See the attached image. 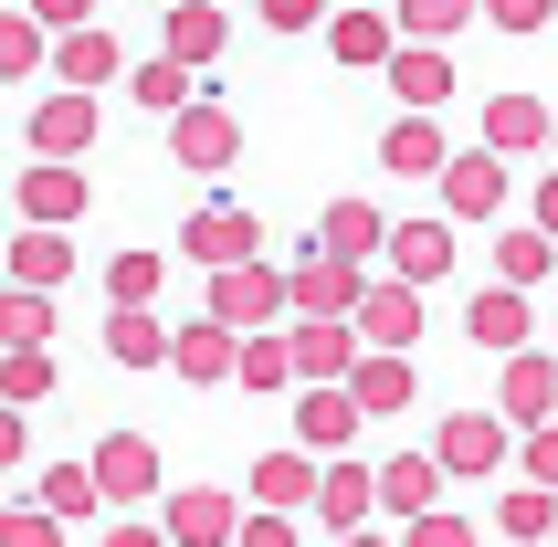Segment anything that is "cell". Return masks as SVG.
I'll return each instance as SVG.
<instances>
[{
    "label": "cell",
    "instance_id": "cell-50",
    "mask_svg": "<svg viewBox=\"0 0 558 547\" xmlns=\"http://www.w3.org/2000/svg\"><path fill=\"white\" fill-rule=\"evenodd\" d=\"M338 547H401V537H390V526H348Z\"/></svg>",
    "mask_w": 558,
    "mask_h": 547
},
{
    "label": "cell",
    "instance_id": "cell-32",
    "mask_svg": "<svg viewBox=\"0 0 558 547\" xmlns=\"http://www.w3.org/2000/svg\"><path fill=\"white\" fill-rule=\"evenodd\" d=\"M106 358H117V368H169V327H158V305H106Z\"/></svg>",
    "mask_w": 558,
    "mask_h": 547
},
{
    "label": "cell",
    "instance_id": "cell-51",
    "mask_svg": "<svg viewBox=\"0 0 558 547\" xmlns=\"http://www.w3.org/2000/svg\"><path fill=\"white\" fill-rule=\"evenodd\" d=\"M548 158H558V137H548Z\"/></svg>",
    "mask_w": 558,
    "mask_h": 547
},
{
    "label": "cell",
    "instance_id": "cell-45",
    "mask_svg": "<svg viewBox=\"0 0 558 547\" xmlns=\"http://www.w3.org/2000/svg\"><path fill=\"white\" fill-rule=\"evenodd\" d=\"M558 0H485V32H548Z\"/></svg>",
    "mask_w": 558,
    "mask_h": 547
},
{
    "label": "cell",
    "instance_id": "cell-18",
    "mask_svg": "<svg viewBox=\"0 0 558 547\" xmlns=\"http://www.w3.org/2000/svg\"><path fill=\"white\" fill-rule=\"evenodd\" d=\"M359 295H369V264H348L327 243L295 253V316H359Z\"/></svg>",
    "mask_w": 558,
    "mask_h": 547
},
{
    "label": "cell",
    "instance_id": "cell-49",
    "mask_svg": "<svg viewBox=\"0 0 558 547\" xmlns=\"http://www.w3.org/2000/svg\"><path fill=\"white\" fill-rule=\"evenodd\" d=\"M527 221H548V232H558V158L537 169V190H527Z\"/></svg>",
    "mask_w": 558,
    "mask_h": 547
},
{
    "label": "cell",
    "instance_id": "cell-20",
    "mask_svg": "<svg viewBox=\"0 0 558 547\" xmlns=\"http://www.w3.org/2000/svg\"><path fill=\"white\" fill-rule=\"evenodd\" d=\"M422 316H433V305H422L411 274H369V295H359V337H369V348H422Z\"/></svg>",
    "mask_w": 558,
    "mask_h": 547
},
{
    "label": "cell",
    "instance_id": "cell-15",
    "mask_svg": "<svg viewBox=\"0 0 558 547\" xmlns=\"http://www.w3.org/2000/svg\"><path fill=\"white\" fill-rule=\"evenodd\" d=\"M243 368V327H221L211 305L190 316V327H169V379H190V390H221Z\"/></svg>",
    "mask_w": 558,
    "mask_h": 547
},
{
    "label": "cell",
    "instance_id": "cell-8",
    "mask_svg": "<svg viewBox=\"0 0 558 547\" xmlns=\"http://www.w3.org/2000/svg\"><path fill=\"white\" fill-rule=\"evenodd\" d=\"M95 137H106V106H95L85 85H53V95L22 117V148H32V158H85Z\"/></svg>",
    "mask_w": 558,
    "mask_h": 547
},
{
    "label": "cell",
    "instance_id": "cell-21",
    "mask_svg": "<svg viewBox=\"0 0 558 547\" xmlns=\"http://www.w3.org/2000/svg\"><path fill=\"white\" fill-rule=\"evenodd\" d=\"M126 32H106V22H85V32H53V85H85V95H106L126 74Z\"/></svg>",
    "mask_w": 558,
    "mask_h": 547
},
{
    "label": "cell",
    "instance_id": "cell-5",
    "mask_svg": "<svg viewBox=\"0 0 558 547\" xmlns=\"http://www.w3.org/2000/svg\"><path fill=\"white\" fill-rule=\"evenodd\" d=\"M316 42H327V63H348V74H379V63L401 53V11H390V0H338Z\"/></svg>",
    "mask_w": 558,
    "mask_h": 547
},
{
    "label": "cell",
    "instance_id": "cell-7",
    "mask_svg": "<svg viewBox=\"0 0 558 547\" xmlns=\"http://www.w3.org/2000/svg\"><path fill=\"white\" fill-rule=\"evenodd\" d=\"M474 137H485L496 158H548L558 106H548V95H527V85H506V95H485V106H474Z\"/></svg>",
    "mask_w": 558,
    "mask_h": 547
},
{
    "label": "cell",
    "instance_id": "cell-37",
    "mask_svg": "<svg viewBox=\"0 0 558 547\" xmlns=\"http://www.w3.org/2000/svg\"><path fill=\"white\" fill-rule=\"evenodd\" d=\"M390 11H401V42H453L485 22V0H390Z\"/></svg>",
    "mask_w": 558,
    "mask_h": 547
},
{
    "label": "cell",
    "instance_id": "cell-46",
    "mask_svg": "<svg viewBox=\"0 0 558 547\" xmlns=\"http://www.w3.org/2000/svg\"><path fill=\"white\" fill-rule=\"evenodd\" d=\"M517 463H527L537 485H558V422H537V431H517Z\"/></svg>",
    "mask_w": 558,
    "mask_h": 547
},
{
    "label": "cell",
    "instance_id": "cell-22",
    "mask_svg": "<svg viewBox=\"0 0 558 547\" xmlns=\"http://www.w3.org/2000/svg\"><path fill=\"white\" fill-rule=\"evenodd\" d=\"M442 158H453V137H442V117H422V106H401V117L379 126V169H390V180H442Z\"/></svg>",
    "mask_w": 558,
    "mask_h": 547
},
{
    "label": "cell",
    "instance_id": "cell-25",
    "mask_svg": "<svg viewBox=\"0 0 558 547\" xmlns=\"http://www.w3.org/2000/svg\"><path fill=\"white\" fill-rule=\"evenodd\" d=\"M32 495H43V506H53L63 526H95V516H117V506H106V474H95V453H53L43 474H32Z\"/></svg>",
    "mask_w": 558,
    "mask_h": 547
},
{
    "label": "cell",
    "instance_id": "cell-35",
    "mask_svg": "<svg viewBox=\"0 0 558 547\" xmlns=\"http://www.w3.org/2000/svg\"><path fill=\"white\" fill-rule=\"evenodd\" d=\"M496 274H506V284H548V274H558V232H548V221H506V232H496Z\"/></svg>",
    "mask_w": 558,
    "mask_h": 547
},
{
    "label": "cell",
    "instance_id": "cell-24",
    "mask_svg": "<svg viewBox=\"0 0 558 547\" xmlns=\"http://www.w3.org/2000/svg\"><path fill=\"white\" fill-rule=\"evenodd\" d=\"M0 274H11V284L63 295V284H74V232H63V221H22V232H11V253H0Z\"/></svg>",
    "mask_w": 558,
    "mask_h": 547
},
{
    "label": "cell",
    "instance_id": "cell-17",
    "mask_svg": "<svg viewBox=\"0 0 558 547\" xmlns=\"http://www.w3.org/2000/svg\"><path fill=\"white\" fill-rule=\"evenodd\" d=\"M359 431H369V411H359L348 379H295V442L306 453H348Z\"/></svg>",
    "mask_w": 558,
    "mask_h": 547
},
{
    "label": "cell",
    "instance_id": "cell-9",
    "mask_svg": "<svg viewBox=\"0 0 558 547\" xmlns=\"http://www.w3.org/2000/svg\"><path fill=\"white\" fill-rule=\"evenodd\" d=\"M537 337V284H474L464 295V348H485V358H506V348H527Z\"/></svg>",
    "mask_w": 558,
    "mask_h": 547
},
{
    "label": "cell",
    "instance_id": "cell-43",
    "mask_svg": "<svg viewBox=\"0 0 558 547\" xmlns=\"http://www.w3.org/2000/svg\"><path fill=\"white\" fill-rule=\"evenodd\" d=\"M401 547H474V516H453V506H433V516H411Z\"/></svg>",
    "mask_w": 558,
    "mask_h": 547
},
{
    "label": "cell",
    "instance_id": "cell-27",
    "mask_svg": "<svg viewBox=\"0 0 558 547\" xmlns=\"http://www.w3.org/2000/svg\"><path fill=\"white\" fill-rule=\"evenodd\" d=\"M442 485H453V474H442V453H390V463H379V516H390V526L433 516Z\"/></svg>",
    "mask_w": 558,
    "mask_h": 547
},
{
    "label": "cell",
    "instance_id": "cell-29",
    "mask_svg": "<svg viewBox=\"0 0 558 547\" xmlns=\"http://www.w3.org/2000/svg\"><path fill=\"white\" fill-rule=\"evenodd\" d=\"M126 95H137L148 117H180V106H201V63H180L169 42H158V53L126 63Z\"/></svg>",
    "mask_w": 558,
    "mask_h": 547
},
{
    "label": "cell",
    "instance_id": "cell-12",
    "mask_svg": "<svg viewBox=\"0 0 558 547\" xmlns=\"http://www.w3.org/2000/svg\"><path fill=\"white\" fill-rule=\"evenodd\" d=\"M316 537H348V526H379V463L359 453H327V474H316Z\"/></svg>",
    "mask_w": 558,
    "mask_h": 547
},
{
    "label": "cell",
    "instance_id": "cell-44",
    "mask_svg": "<svg viewBox=\"0 0 558 547\" xmlns=\"http://www.w3.org/2000/svg\"><path fill=\"white\" fill-rule=\"evenodd\" d=\"M327 11H338V0H253L264 32H327Z\"/></svg>",
    "mask_w": 558,
    "mask_h": 547
},
{
    "label": "cell",
    "instance_id": "cell-38",
    "mask_svg": "<svg viewBox=\"0 0 558 547\" xmlns=\"http://www.w3.org/2000/svg\"><path fill=\"white\" fill-rule=\"evenodd\" d=\"M158 284H169V253H148V243H126L106 264V305H158Z\"/></svg>",
    "mask_w": 558,
    "mask_h": 547
},
{
    "label": "cell",
    "instance_id": "cell-28",
    "mask_svg": "<svg viewBox=\"0 0 558 547\" xmlns=\"http://www.w3.org/2000/svg\"><path fill=\"white\" fill-rule=\"evenodd\" d=\"M295 379H306V368H295V316H284V327H253V337H243V368H232V390L295 400Z\"/></svg>",
    "mask_w": 558,
    "mask_h": 547
},
{
    "label": "cell",
    "instance_id": "cell-16",
    "mask_svg": "<svg viewBox=\"0 0 558 547\" xmlns=\"http://www.w3.org/2000/svg\"><path fill=\"white\" fill-rule=\"evenodd\" d=\"M11 211H22V221H63V232H74V221L95 211L85 158H32V169H22V190H11Z\"/></svg>",
    "mask_w": 558,
    "mask_h": 547
},
{
    "label": "cell",
    "instance_id": "cell-23",
    "mask_svg": "<svg viewBox=\"0 0 558 547\" xmlns=\"http://www.w3.org/2000/svg\"><path fill=\"white\" fill-rule=\"evenodd\" d=\"M316 474H327V453L284 442V453H253L243 495H253V506H284V516H306V506H316Z\"/></svg>",
    "mask_w": 558,
    "mask_h": 547
},
{
    "label": "cell",
    "instance_id": "cell-1",
    "mask_svg": "<svg viewBox=\"0 0 558 547\" xmlns=\"http://www.w3.org/2000/svg\"><path fill=\"white\" fill-rule=\"evenodd\" d=\"M201 305H211L221 327H284V316H295V264H264V253H253V264H221V274H201Z\"/></svg>",
    "mask_w": 558,
    "mask_h": 547
},
{
    "label": "cell",
    "instance_id": "cell-30",
    "mask_svg": "<svg viewBox=\"0 0 558 547\" xmlns=\"http://www.w3.org/2000/svg\"><path fill=\"white\" fill-rule=\"evenodd\" d=\"M316 243L348 253V264H379V253H390V211H379V200H327V211H316Z\"/></svg>",
    "mask_w": 558,
    "mask_h": 547
},
{
    "label": "cell",
    "instance_id": "cell-52",
    "mask_svg": "<svg viewBox=\"0 0 558 547\" xmlns=\"http://www.w3.org/2000/svg\"><path fill=\"white\" fill-rule=\"evenodd\" d=\"M548 547H558V537H548Z\"/></svg>",
    "mask_w": 558,
    "mask_h": 547
},
{
    "label": "cell",
    "instance_id": "cell-36",
    "mask_svg": "<svg viewBox=\"0 0 558 547\" xmlns=\"http://www.w3.org/2000/svg\"><path fill=\"white\" fill-rule=\"evenodd\" d=\"M53 63V32L32 22V11H0V85H32Z\"/></svg>",
    "mask_w": 558,
    "mask_h": 547
},
{
    "label": "cell",
    "instance_id": "cell-4",
    "mask_svg": "<svg viewBox=\"0 0 558 547\" xmlns=\"http://www.w3.org/2000/svg\"><path fill=\"white\" fill-rule=\"evenodd\" d=\"M243 516H253V495H232V485H169L158 495V526H169L180 547H232Z\"/></svg>",
    "mask_w": 558,
    "mask_h": 547
},
{
    "label": "cell",
    "instance_id": "cell-10",
    "mask_svg": "<svg viewBox=\"0 0 558 547\" xmlns=\"http://www.w3.org/2000/svg\"><path fill=\"white\" fill-rule=\"evenodd\" d=\"M95 474H106V506H158V495H169V453H158L148 431H106V442H95Z\"/></svg>",
    "mask_w": 558,
    "mask_h": 547
},
{
    "label": "cell",
    "instance_id": "cell-40",
    "mask_svg": "<svg viewBox=\"0 0 558 547\" xmlns=\"http://www.w3.org/2000/svg\"><path fill=\"white\" fill-rule=\"evenodd\" d=\"M0 400H53V348H0Z\"/></svg>",
    "mask_w": 558,
    "mask_h": 547
},
{
    "label": "cell",
    "instance_id": "cell-3",
    "mask_svg": "<svg viewBox=\"0 0 558 547\" xmlns=\"http://www.w3.org/2000/svg\"><path fill=\"white\" fill-rule=\"evenodd\" d=\"M506 169H517V158H496V148H485V137H474V148H453V158H442L433 200H442V211H453V221H464V232H474V221H496L506 200H517V180H506Z\"/></svg>",
    "mask_w": 558,
    "mask_h": 547
},
{
    "label": "cell",
    "instance_id": "cell-47",
    "mask_svg": "<svg viewBox=\"0 0 558 547\" xmlns=\"http://www.w3.org/2000/svg\"><path fill=\"white\" fill-rule=\"evenodd\" d=\"M22 11H32V22H43V32H85L95 11H106V0H22Z\"/></svg>",
    "mask_w": 558,
    "mask_h": 547
},
{
    "label": "cell",
    "instance_id": "cell-6",
    "mask_svg": "<svg viewBox=\"0 0 558 547\" xmlns=\"http://www.w3.org/2000/svg\"><path fill=\"white\" fill-rule=\"evenodd\" d=\"M169 158H180L190 180H221V169L243 158V117H232L221 95H201V106H180V117H169Z\"/></svg>",
    "mask_w": 558,
    "mask_h": 547
},
{
    "label": "cell",
    "instance_id": "cell-13",
    "mask_svg": "<svg viewBox=\"0 0 558 547\" xmlns=\"http://www.w3.org/2000/svg\"><path fill=\"white\" fill-rule=\"evenodd\" d=\"M180 253L201 274H221V264H253V253H264V221L243 211V200H201V211L180 221Z\"/></svg>",
    "mask_w": 558,
    "mask_h": 547
},
{
    "label": "cell",
    "instance_id": "cell-41",
    "mask_svg": "<svg viewBox=\"0 0 558 547\" xmlns=\"http://www.w3.org/2000/svg\"><path fill=\"white\" fill-rule=\"evenodd\" d=\"M232 547H306V516H284V506H253Z\"/></svg>",
    "mask_w": 558,
    "mask_h": 547
},
{
    "label": "cell",
    "instance_id": "cell-14",
    "mask_svg": "<svg viewBox=\"0 0 558 547\" xmlns=\"http://www.w3.org/2000/svg\"><path fill=\"white\" fill-rule=\"evenodd\" d=\"M496 411H506V422H517V431L558 422V358H548V348H537V337H527V348H506V358H496Z\"/></svg>",
    "mask_w": 558,
    "mask_h": 547
},
{
    "label": "cell",
    "instance_id": "cell-19",
    "mask_svg": "<svg viewBox=\"0 0 558 547\" xmlns=\"http://www.w3.org/2000/svg\"><path fill=\"white\" fill-rule=\"evenodd\" d=\"M379 74H390V106H422V117H442L453 85H464V74H453V42H401Z\"/></svg>",
    "mask_w": 558,
    "mask_h": 547
},
{
    "label": "cell",
    "instance_id": "cell-31",
    "mask_svg": "<svg viewBox=\"0 0 558 547\" xmlns=\"http://www.w3.org/2000/svg\"><path fill=\"white\" fill-rule=\"evenodd\" d=\"M158 42H169L180 63H201V74H211L221 42H232V11H221V0H169V32H158Z\"/></svg>",
    "mask_w": 558,
    "mask_h": 547
},
{
    "label": "cell",
    "instance_id": "cell-34",
    "mask_svg": "<svg viewBox=\"0 0 558 547\" xmlns=\"http://www.w3.org/2000/svg\"><path fill=\"white\" fill-rule=\"evenodd\" d=\"M53 337H63L53 295H43V284H11V274H0V348H53Z\"/></svg>",
    "mask_w": 558,
    "mask_h": 547
},
{
    "label": "cell",
    "instance_id": "cell-39",
    "mask_svg": "<svg viewBox=\"0 0 558 547\" xmlns=\"http://www.w3.org/2000/svg\"><path fill=\"white\" fill-rule=\"evenodd\" d=\"M0 547H74V526H63L43 495H22V506H0Z\"/></svg>",
    "mask_w": 558,
    "mask_h": 547
},
{
    "label": "cell",
    "instance_id": "cell-48",
    "mask_svg": "<svg viewBox=\"0 0 558 547\" xmlns=\"http://www.w3.org/2000/svg\"><path fill=\"white\" fill-rule=\"evenodd\" d=\"M32 463V431H22V400H0V474H22Z\"/></svg>",
    "mask_w": 558,
    "mask_h": 547
},
{
    "label": "cell",
    "instance_id": "cell-42",
    "mask_svg": "<svg viewBox=\"0 0 558 547\" xmlns=\"http://www.w3.org/2000/svg\"><path fill=\"white\" fill-rule=\"evenodd\" d=\"M95 547H180L169 526H158V506H126V516H106V537Z\"/></svg>",
    "mask_w": 558,
    "mask_h": 547
},
{
    "label": "cell",
    "instance_id": "cell-26",
    "mask_svg": "<svg viewBox=\"0 0 558 547\" xmlns=\"http://www.w3.org/2000/svg\"><path fill=\"white\" fill-rule=\"evenodd\" d=\"M348 390H359L369 422H401L411 400H422V368H411V348H369V358L348 368Z\"/></svg>",
    "mask_w": 558,
    "mask_h": 547
},
{
    "label": "cell",
    "instance_id": "cell-11",
    "mask_svg": "<svg viewBox=\"0 0 558 547\" xmlns=\"http://www.w3.org/2000/svg\"><path fill=\"white\" fill-rule=\"evenodd\" d=\"M379 264L411 274V284H453V264H464V221H453V211L390 221V253H379Z\"/></svg>",
    "mask_w": 558,
    "mask_h": 547
},
{
    "label": "cell",
    "instance_id": "cell-2",
    "mask_svg": "<svg viewBox=\"0 0 558 547\" xmlns=\"http://www.w3.org/2000/svg\"><path fill=\"white\" fill-rule=\"evenodd\" d=\"M433 453H442V474H453V485H485V474H506V463H517V422H506V411H442Z\"/></svg>",
    "mask_w": 558,
    "mask_h": 547
},
{
    "label": "cell",
    "instance_id": "cell-33",
    "mask_svg": "<svg viewBox=\"0 0 558 547\" xmlns=\"http://www.w3.org/2000/svg\"><path fill=\"white\" fill-rule=\"evenodd\" d=\"M496 537H517V547L558 537V485H537V474H517V485L496 495Z\"/></svg>",
    "mask_w": 558,
    "mask_h": 547
}]
</instances>
